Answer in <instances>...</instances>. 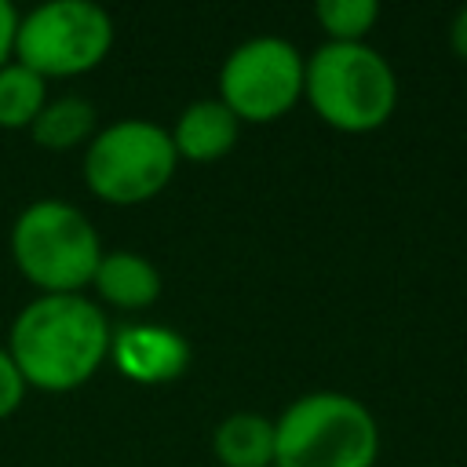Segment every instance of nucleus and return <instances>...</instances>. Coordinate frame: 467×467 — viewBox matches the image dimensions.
I'll list each match as a JSON object with an SVG mask.
<instances>
[{"label": "nucleus", "mask_w": 467, "mask_h": 467, "mask_svg": "<svg viewBox=\"0 0 467 467\" xmlns=\"http://www.w3.org/2000/svg\"><path fill=\"white\" fill-rule=\"evenodd\" d=\"M109 339L113 328L102 306L84 292L36 296L18 310L7 332V354L26 387L66 394L95 379V372L109 361Z\"/></svg>", "instance_id": "nucleus-1"}, {"label": "nucleus", "mask_w": 467, "mask_h": 467, "mask_svg": "<svg viewBox=\"0 0 467 467\" xmlns=\"http://www.w3.org/2000/svg\"><path fill=\"white\" fill-rule=\"evenodd\" d=\"M379 423L343 390L296 398L274 420V467H376Z\"/></svg>", "instance_id": "nucleus-2"}, {"label": "nucleus", "mask_w": 467, "mask_h": 467, "mask_svg": "<svg viewBox=\"0 0 467 467\" xmlns=\"http://www.w3.org/2000/svg\"><path fill=\"white\" fill-rule=\"evenodd\" d=\"M303 99L321 117V124L365 135L383 128L398 109V77L394 66L365 44H321L306 58Z\"/></svg>", "instance_id": "nucleus-3"}, {"label": "nucleus", "mask_w": 467, "mask_h": 467, "mask_svg": "<svg viewBox=\"0 0 467 467\" xmlns=\"http://www.w3.org/2000/svg\"><path fill=\"white\" fill-rule=\"evenodd\" d=\"M11 259L40 296H77L95 277L102 241L77 204L40 197L15 215Z\"/></svg>", "instance_id": "nucleus-4"}, {"label": "nucleus", "mask_w": 467, "mask_h": 467, "mask_svg": "<svg viewBox=\"0 0 467 467\" xmlns=\"http://www.w3.org/2000/svg\"><path fill=\"white\" fill-rule=\"evenodd\" d=\"M179 157L168 128L124 117L95 131L84 146V182L88 190L117 208L153 201L175 175Z\"/></svg>", "instance_id": "nucleus-5"}, {"label": "nucleus", "mask_w": 467, "mask_h": 467, "mask_svg": "<svg viewBox=\"0 0 467 467\" xmlns=\"http://www.w3.org/2000/svg\"><path fill=\"white\" fill-rule=\"evenodd\" d=\"M113 47V18L91 0H47L18 15L15 62L44 80L84 77L106 62Z\"/></svg>", "instance_id": "nucleus-6"}, {"label": "nucleus", "mask_w": 467, "mask_h": 467, "mask_svg": "<svg viewBox=\"0 0 467 467\" xmlns=\"http://www.w3.org/2000/svg\"><path fill=\"white\" fill-rule=\"evenodd\" d=\"M303 80L306 58L292 40L252 36L226 55L215 99L241 124H274L303 99Z\"/></svg>", "instance_id": "nucleus-7"}, {"label": "nucleus", "mask_w": 467, "mask_h": 467, "mask_svg": "<svg viewBox=\"0 0 467 467\" xmlns=\"http://www.w3.org/2000/svg\"><path fill=\"white\" fill-rule=\"evenodd\" d=\"M109 361L117 365V372L124 379L142 383V387H161V383H175L190 368L193 347L171 325L135 321V325H124L113 332Z\"/></svg>", "instance_id": "nucleus-8"}, {"label": "nucleus", "mask_w": 467, "mask_h": 467, "mask_svg": "<svg viewBox=\"0 0 467 467\" xmlns=\"http://www.w3.org/2000/svg\"><path fill=\"white\" fill-rule=\"evenodd\" d=\"M168 135H171V146H175V157L179 161L212 164V161H223L237 146L241 120L219 99H197V102H190L175 117V124L168 128Z\"/></svg>", "instance_id": "nucleus-9"}, {"label": "nucleus", "mask_w": 467, "mask_h": 467, "mask_svg": "<svg viewBox=\"0 0 467 467\" xmlns=\"http://www.w3.org/2000/svg\"><path fill=\"white\" fill-rule=\"evenodd\" d=\"M161 270L139 255V252H128V248H117V252H102L99 266H95V277H91V292H95V303H109L117 310H128V314H139V310H150L157 299H161Z\"/></svg>", "instance_id": "nucleus-10"}, {"label": "nucleus", "mask_w": 467, "mask_h": 467, "mask_svg": "<svg viewBox=\"0 0 467 467\" xmlns=\"http://www.w3.org/2000/svg\"><path fill=\"white\" fill-rule=\"evenodd\" d=\"M212 452L223 467H274V420L263 412H230L212 431Z\"/></svg>", "instance_id": "nucleus-11"}, {"label": "nucleus", "mask_w": 467, "mask_h": 467, "mask_svg": "<svg viewBox=\"0 0 467 467\" xmlns=\"http://www.w3.org/2000/svg\"><path fill=\"white\" fill-rule=\"evenodd\" d=\"M99 131V113L88 99L80 95H62V99H47V106L40 109V117L29 128V139L40 150L51 153H66L77 146H88Z\"/></svg>", "instance_id": "nucleus-12"}, {"label": "nucleus", "mask_w": 467, "mask_h": 467, "mask_svg": "<svg viewBox=\"0 0 467 467\" xmlns=\"http://www.w3.org/2000/svg\"><path fill=\"white\" fill-rule=\"evenodd\" d=\"M44 106H47V80L15 58L4 62L0 66V128L29 131Z\"/></svg>", "instance_id": "nucleus-13"}, {"label": "nucleus", "mask_w": 467, "mask_h": 467, "mask_svg": "<svg viewBox=\"0 0 467 467\" xmlns=\"http://www.w3.org/2000/svg\"><path fill=\"white\" fill-rule=\"evenodd\" d=\"M314 18L328 44H365V36L379 22L376 0H317Z\"/></svg>", "instance_id": "nucleus-14"}, {"label": "nucleus", "mask_w": 467, "mask_h": 467, "mask_svg": "<svg viewBox=\"0 0 467 467\" xmlns=\"http://www.w3.org/2000/svg\"><path fill=\"white\" fill-rule=\"evenodd\" d=\"M26 390H29V387H26L22 372H18V365L11 361L7 347H0V420H7V416L18 412Z\"/></svg>", "instance_id": "nucleus-15"}, {"label": "nucleus", "mask_w": 467, "mask_h": 467, "mask_svg": "<svg viewBox=\"0 0 467 467\" xmlns=\"http://www.w3.org/2000/svg\"><path fill=\"white\" fill-rule=\"evenodd\" d=\"M15 29H18V11L7 0H0V66L11 62L15 55Z\"/></svg>", "instance_id": "nucleus-16"}, {"label": "nucleus", "mask_w": 467, "mask_h": 467, "mask_svg": "<svg viewBox=\"0 0 467 467\" xmlns=\"http://www.w3.org/2000/svg\"><path fill=\"white\" fill-rule=\"evenodd\" d=\"M449 47L467 62V7H460L449 22Z\"/></svg>", "instance_id": "nucleus-17"}]
</instances>
